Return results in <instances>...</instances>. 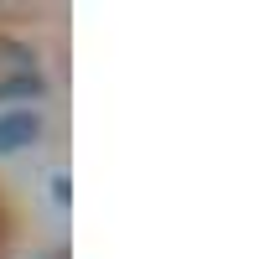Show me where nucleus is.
Here are the masks:
<instances>
[{
  "mask_svg": "<svg viewBox=\"0 0 259 259\" xmlns=\"http://www.w3.org/2000/svg\"><path fill=\"white\" fill-rule=\"evenodd\" d=\"M41 135V114H6L0 119V150H21V145H31Z\"/></svg>",
  "mask_w": 259,
  "mask_h": 259,
  "instance_id": "f257e3e1",
  "label": "nucleus"
},
{
  "mask_svg": "<svg viewBox=\"0 0 259 259\" xmlns=\"http://www.w3.org/2000/svg\"><path fill=\"white\" fill-rule=\"evenodd\" d=\"M36 94H41V78L36 73H16V78L0 83V99H36Z\"/></svg>",
  "mask_w": 259,
  "mask_h": 259,
  "instance_id": "f03ea898",
  "label": "nucleus"
},
{
  "mask_svg": "<svg viewBox=\"0 0 259 259\" xmlns=\"http://www.w3.org/2000/svg\"><path fill=\"white\" fill-rule=\"evenodd\" d=\"M52 202H57V207H68V202H73V182H68V177H57V182H52Z\"/></svg>",
  "mask_w": 259,
  "mask_h": 259,
  "instance_id": "7ed1b4c3",
  "label": "nucleus"
}]
</instances>
